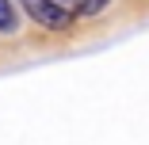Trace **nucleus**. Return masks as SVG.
Returning a JSON list of instances; mask_svg holds the SVG:
<instances>
[{
	"mask_svg": "<svg viewBox=\"0 0 149 145\" xmlns=\"http://www.w3.org/2000/svg\"><path fill=\"white\" fill-rule=\"evenodd\" d=\"M15 12H23L31 23L46 27V31H65V27L73 23V12L61 8L57 0H12Z\"/></svg>",
	"mask_w": 149,
	"mask_h": 145,
	"instance_id": "f257e3e1",
	"label": "nucleus"
},
{
	"mask_svg": "<svg viewBox=\"0 0 149 145\" xmlns=\"http://www.w3.org/2000/svg\"><path fill=\"white\" fill-rule=\"evenodd\" d=\"M19 27V12H15V4L12 0H0V35H12Z\"/></svg>",
	"mask_w": 149,
	"mask_h": 145,
	"instance_id": "f03ea898",
	"label": "nucleus"
},
{
	"mask_svg": "<svg viewBox=\"0 0 149 145\" xmlns=\"http://www.w3.org/2000/svg\"><path fill=\"white\" fill-rule=\"evenodd\" d=\"M107 4H111V0H80V4L73 8V15H84V19H92V15L107 12Z\"/></svg>",
	"mask_w": 149,
	"mask_h": 145,
	"instance_id": "7ed1b4c3",
	"label": "nucleus"
},
{
	"mask_svg": "<svg viewBox=\"0 0 149 145\" xmlns=\"http://www.w3.org/2000/svg\"><path fill=\"white\" fill-rule=\"evenodd\" d=\"M57 4H61V8H69V12H73V8L80 4V0H57Z\"/></svg>",
	"mask_w": 149,
	"mask_h": 145,
	"instance_id": "20e7f679",
	"label": "nucleus"
}]
</instances>
